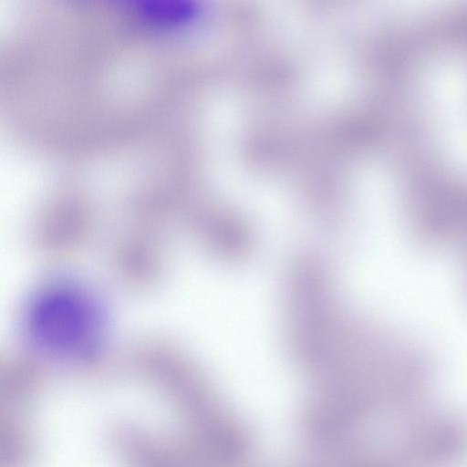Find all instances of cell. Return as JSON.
<instances>
[{
    "label": "cell",
    "mask_w": 467,
    "mask_h": 467,
    "mask_svg": "<svg viewBox=\"0 0 467 467\" xmlns=\"http://www.w3.org/2000/svg\"><path fill=\"white\" fill-rule=\"evenodd\" d=\"M29 335L44 349L76 355L96 344L102 316L95 301L71 287H53L30 305L26 317Z\"/></svg>",
    "instance_id": "6da1fadb"
},
{
    "label": "cell",
    "mask_w": 467,
    "mask_h": 467,
    "mask_svg": "<svg viewBox=\"0 0 467 467\" xmlns=\"http://www.w3.org/2000/svg\"><path fill=\"white\" fill-rule=\"evenodd\" d=\"M139 11L150 21L161 26H175L192 14V0H136Z\"/></svg>",
    "instance_id": "7a4b0ae2"
}]
</instances>
